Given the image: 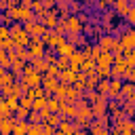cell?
<instances>
[{
    "mask_svg": "<svg viewBox=\"0 0 135 135\" xmlns=\"http://www.w3.org/2000/svg\"><path fill=\"white\" fill-rule=\"evenodd\" d=\"M19 105H21V108H27V110H32V105H34V99H30L27 95H21V97H19Z\"/></svg>",
    "mask_w": 135,
    "mask_h": 135,
    "instance_id": "obj_36",
    "label": "cell"
},
{
    "mask_svg": "<svg viewBox=\"0 0 135 135\" xmlns=\"http://www.w3.org/2000/svg\"><path fill=\"white\" fill-rule=\"evenodd\" d=\"M15 51H17V55H19L23 61H30V49H27V46H15Z\"/></svg>",
    "mask_w": 135,
    "mask_h": 135,
    "instance_id": "obj_33",
    "label": "cell"
},
{
    "mask_svg": "<svg viewBox=\"0 0 135 135\" xmlns=\"http://www.w3.org/2000/svg\"><path fill=\"white\" fill-rule=\"evenodd\" d=\"M27 131H30V120H17L13 135H27Z\"/></svg>",
    "mask_w": 135,
    "mask_h": 135,
    "instance_id": "obj_19",
    "label": "cell"
},
{
    "mask_svg": "<svg viewBox=\"0 0 135 135\" xmlns=\"http://www.w3.org/2000/svg\"><path fill=\"white\" fill-rule=\"evenodd\" d=\"M46 103H49V97H38V99H34L32 110H44V108H46Z\"/></svg>",
    "mask_w": 135,
    "mask_h": 135,
    "instance_id": "obj_31",
    "label": "cell"
},
{
    "mask_svg": "<svg viewBox=\"0 0 135 135\" xmlns=\"http://www.w3.org/2000/svg\"><path fill=\"white\" fill-rule=\"evenodd\" d=\"M55 32H57V34H65V32H68V23H65V19H59V21H57Z\"/></svg>",
    "mask_w": 135,
    "mask_h": 135,
    "instance_id": "obj_37",
    "label": "cell"
},
{
    "mask_svg": "<svg viewBox=\"0 0 135 135\" xmlns=\"http://www.w3.org/2000/svg\"><path fill=\"white\" fill-rule=\"evenodd\" d=\"M8 8V0H0V11H6Z\"/></svg>",
    "mask_w": 135,
    "mask_h": 135,
    "instance_id": "obj_50",
    "label": "cell"
},
{
    "mask_svg": "<svg viewBox=\"0 0 135 135\" xmlns=\"http://www.w3.org/2000/svg\"><path fill=\"white\" fill-rule=\"evenodd\" d=\"M30 99H38V97H46V89L40 84V86H30L27 93H25Z\"/></svg>",
    "mask_w": 135,
    "mask_h": 135,
    "instance_id": "obj_18",
    "label": "cell"
},
{
    "mask_svg": "<svg viewBox=\"0 0 135 135\" xmlns=\"http://www.w3.org/2000/svg\"><path fill=\"white\" fill-rule=\"evenodd\" d=\"M68 42H72L74 46H84L86 44V38L82 36V34H76V32H68Z\"/></svg>",
    "mask_w": 135,
    "mask_h": 135,
    "instance_id": "obj_17",
    "label": "cell"
},
{
    "mask_svg": "<svg viewBox=\"0 0 135 135\" xmlns=\"http://www.w3.org/2000/svg\"><path fill=\"white\" fill-rule=\"evenodd\" d=\"M127 70H129V65H127L124 57L114 59V63H112V68H110V78H122Z\"/></svg>",
    "mask_w": 135,
    "mask_h": 135,
    "instance_id": "obj_4",
    "label": "cell"
},
{
    "mask_svg": "<svg viewBox=\"0 0 135 135\" xmlns=\"http://www.w3.org/2000/svg\"><path fill=\"white\" fill-rule=\"evenodd\" d=\"M82 8V2L80 0H70V13H78Z\"/></svg>",
    "mask_w": 135,
    "mask_h": 135,
    "instance_id": "obj_41",
    "label": "cell"
},
{
    "mask_svg": "<svg viewBox=\"0 0 135 135\" xmlns=\"http://www.w3.org/2000/svg\"><path fill=\"white\" fill-rule=\"evenodd\" d=\"M133 135H135V129H133Z\"/></svg>",
    "mask_w": 135,
    "mask_h": 135,
    "instance_id": "obj_56",
    "label": "cell"
},
{
    "mask_svg": "<svg viewBox=\"0 0 135 135\" xmlns=\"http://www.w3.org/2000/svg\"><path fill=\"white\" fill-rule=\"evenodd\" d=\"M72 135H89V133H86V131H84V129H80V131H74V133H72Z\"/></svg>",
    "mask_w": 135,
    "mask_h": 135,
    "instance_id": "obj_51",
    "label": "cell"
},
{
    "mask_svg": "<svg viewBox=\"0 0 135 135\" xmlns=\"http://www.w3.org/2000/svg\"><path fill=\"white\" fill-rule=\"evenodd\" d=\"M57 68L59 70H68L70 68V57H57Z\"/></svg>",
    "mask_w": 135,
    "mask_h": 135,
    "instance_id": "obj_38",
    "label": "cell"
},
{
    "mask_svg": "<svg viewBox=\"0 0 135 135\" xmlns=\"http://www.w3.org/2000/svg\"><path fill=\"white\" fill-rule=\"evenodd\" d=\"M114 42H116V38L110 36V34H99V38H97V44H99L103 51H112Z\"/></svg>",
    "mask_w": 135,
    "mask_h": 135,
    "instance_id": "obj_15",
    "label": "cell"
},
{
    "mask_svg": "<svg viewBox=\"0 0 135 135\" xmlns=\"http://www.w3.org/2000/svg\"><path fill=\"white\" fill-rule=\"evenodd\" d=\"M127 21L131 23V25H135V8L131 6V11H129V15H127Z\"/></svg>",
    "mask_w": 135,
    "mask_h": 135,
    "instance_id": "obj_47",
    "label": "cell"
},
{
    "mask_svg": "<svg viewBox=\"0 0 135 135\" xmlns=\"http://www.w3.org/2000/svg\"><path fill=\"white\" fill-rule=\"evenodd\" d=\"M97 76L99 78H110V68H97Z\"/></svg>",
    "mask_w": 135,
    "mask_h": 135,
    "instance_id": "obj_45",
    "label": "cell"
},
{
    "mask_svg": "<svg viewBox=\"0 0 135 135\" xmlns=\"http://www.w3.org/2000/svg\"><path fill=\"white\" fill-rule=\"evenodd\" d=\"M19 2H21V0H19Z\"/></svg>",
    "mask_w": 135,
    "mask_h": 135,
    "instance_id": "obj_58",
    "label": "cell"
},
{
    "mask_svg": "<svg viewBox=\"0 0 135 135\" xmlns=\"http://www.w3.org/2000/svg\"><path fill=\"white\" fill-rule=\"evenodd\" d=\"M76 49H78V46H74L72 42H68V40H65L63 44H59V46L55 49V53H57L59 57H72V55L76 53Z\"/></svg>",
    "mask_w": 135,
    "mask_h": 135,
    "instance_id": "obj_10",
    "label": "cell"
},
{
    "mask_svg": "<svg viewBox=\"0 0 135 135\" xmlns=\"http://www.w3.org/2000/svg\"><path fill=\"white\" fill-rule=\"evenodd\" d=\"M46 32H49V27L36 21V25H34V30H32V36H38V38H42V36L46 34Z\"/></svg>",
    "mask_w": 135,
    "mask_h": 135,
    "instance_id": "obj_27",
    "label": "cell"
},
{
    "mask_svg": "<svg viewBox=\"0 0 135 135\" xmlns=\"http://www.w3.org/2000/svg\"><path fill=\"white\" fill-rule=\"evenodd\" d=\"M55 127H51V124H46V122H42V135H55Z\"/></svg>",
    "mask_w": 135,
    "mask_h": 135,
    "instance_id": "obj_44",
    "label": "cell"
},
{
    "mask_svg": "<svg viewBox=\"0 0 135 135\" xmlns=\"http://www.w3.org/2000/svg\"><path fill=\"white\" fill-rule=\"evenodd\" d=\"M32 2H34V0H21V2H19V6H25V8H32Z\"/></svg>",
    "mask_w": 135,
    "mask_h": 135,
    "instance_id": "obj_49",
    "label": "cell"
},
{
    "mask_svg": "<svg viewBox=\"0 0 135 135\" xmlns=\"http://www.w3.org/2000/svg\"><path fill=\"white\" fill-rule=\"evenodd\" d=\"M105 135H112V133H105Z\"/></svg>",
    "mask_w": 135,
    "mask_h": 135,
    "instance_id": "obj_55",
    "label": "cell"
},
{
    "mask_svg": "<svg viewBox=\"0 0 135 135\" xmlns=\"http://www.w3.org/2000/svg\"><path fill=\"white\" fill-rule=\"evenodd\" d=\"M122 49H135V25H129L120 36H118Z\"/></svg>",
    "mask_w": 135,
    "mask_h": 135,
    "instance_id": "obj_1",
    "label": "cell"
},
{
    "mask_svg": "<svg viewBox=\"0 0 135 135\" xmlns=\"http://www.w3.org/2000/svg\"><path fill=\"white\" fill-rule=\"evenodd\" d=\"M97 91H99V95H108V91H110V78H99Z\"/></svg>",
    "mask_w": 135,
    "mask_h": 135,
    "instance_id": "obj_25",
    "label": "cell"
},
{
    "mask_svg": "<svg viewBox=\"0 0 135 135\" xmlns=\"http://www.w3.org/2000/svg\"><path fill=\"white\" fill-rule=\"evenodd\" d=\"M27 120H30V122H44V120H42V116H40V110H32Z\"/></svg>",
    "mask_w": 135,
    "mask_h": 135,
    "instance_id": "obj_39",
    "label": "cell"
},
{
    "mask_svg": "<svg viewBox=\"0 0 135 135\" xmlns=\"http://www.w3.org/2000/svg\"><path fill=\"white\" fill-rule=\"evenodd\" d=\"M133 93H135V84H133V82H127V80H124V82H122V86H120V95H122L124 99H129V97H131Z\"/></svg>",
    "mask_w": 135,
    "mask_h": 135,
    "instance_id": "obj_21",
    "label": "cell"
},
{
    "mask_svg": "<svg viewBox=\"0 0 135 135\" xmlns=\"http://www.w3.org/2000/svg\"><path fill=\"white\" fill-rule=\"evenodd\" d=\"M13 82H17V78H15L13 70H6V72L0 76V89H2V86H6V84H13Z\"/></svg>",
    "mask_w": 135,
    "mask_h": 135,
    "instance_id": "obj_20",
    "label": "cell"
},
{
    "mask_svg": "<svg viewBox=\"0 0 135 135\" xmlns=\"http://www.w3.org/2000/svg\"><path fill=\"white\" fill-rule=\"evenodd\" d=\"M15 122H17V118H15V114H8V116H4V118H0V133H2V135H13V129H15Z\"/></svg>",
    "mask_w": 135,
    "mask_h": 135,
    "instance_id": "obj_5",
    "label": "cell"
},
{
    "mask_svg": "<svg viewBox=\"0 0 135 135\" xmlns=\"http://www.w3.org/2000/svg\"><path fill=\"white\" fill-rule=\"evenodd\" d=\"M55 135H65V133H61V131H59V129H57V131H55Z\"/></svg>",
    "mask_w": 135,
    "mask_h": 135,
    "instance_id": "obj_53",
    "label": "cell"
},
{
    "mask_svg": "<svg viewBox=\"0 0 135 135\" xmlns=\"http://www.w3.org/2000/svg\"><path fill=\"white\" fill-rule=\"evenodd\" d=\"M82 72H84V74H93V72H97V61H95V59H84V63H82Z\"/></svg>",
    "mask_w": 135,
    "mask_h": 135,
    "instance_id": "obj_23",
    "label": "cell"
},
{
    "mask_svg": "<svg viewBox=\"0 0 135 135\" xmlns=\"http://www.w3.org/2000/svg\"><path fill=\"white\" fill-rule=\"evenodd\" d=\"M59 68H57V63H49V70H46V74L49 76H59Z\"/></svg>",
    "mask_w": 135,
    "mask_h": 135,
    "instance_id": "obj_43",
    "label": "cell"
},
{
    "mask_svg": "<svg viewBox=\"0 0 135 135\" xmlns=\"http://www.w3.org/2000/svg\"><path fill=\"white\" fill-rule=\"evenodd\" d=\"M59 0H42V4H44V8H53L55 4H57Z\"/></svg>",
    "mask_w": 135,
    "mask_h": 135,
    "instance_id": "obj_48",
    "label": "cell"
},
{
    "mask_svg": "<svg viewBox=\"0 0 135 135\" xmlns=\"http://www.w3.org/2000/svg\"><path fill=\"white\" fill-rule=\"evenodd\" d=\"M68 86H70V84L59 82V84H57V89L53 91V95H55V97H59V99H65V95H68Z\"/></svg>",
    "mask_w": 135,
    "mask_h": 135,
    "instance_id": "obj_26",
    "label": "cell"
},
{
    "mask_svg": "<svg viewBox=\"0 0 135 135\" xmlns=\"http://www.w3.org/2000/svg\"><path fill=\"white\" fill-rule=\"evenodd\" d=\"M120 86H122V78H110V91H108V97L124 103L127 99L120 95Z\"/></svg>",
    "mask_w": 135,
    "mask_h": 135,
    "instance_id": "obj_2",
    "label": "cell"
},
{
    "mask_svg": "<svg viewBox=\"0 0 135 135\" xmlns=\"http://www.w3.org/2000/svg\"><path fill=\"white\" fill-rule=\"evenodd\" d=\"M108 101H110L108 95H99V99H97L95 103H91V108H93V116H95V118H101L103 114H108Z\"/></svg>",
    "mask_w": 135,
    "mask_h": 135,
    "instance_id": "obj_3",
    "label": "cell"
},
{
    "mask_svg": "<svg viewBox=\"0 0 135 135\" xmlns=\"http://www.w3.org/2000/svg\"><path fill=\"white\" fill-rule=\"evenodd\" d=\"M27 86H40L42 84V74L40 72H32V74H23V78H21Z\"/></svg>",
    "mask_w": 135,
    "mask_h": 135,
    "instance_id": "obj_13",
    "label": "cell"
},
{
    "mask_svg": "<svg viewBox=\"0 0 135 135\" xmlns=\"http://www.w3.org/2000/svg\"><path fill=\"white\" fill-rule=\"evenodd\" d=\"M112 2H114V0H97V8H101V11H103V8H108Z\"/></svg>",
    "mask_w": 135,
    "mask_h": 135,
    "instance_id": "obj_46",
    "label": "cell"
},
{
    "mask_svg": "<svg viewBox=\"0 0 135 135\" xmlns=\"http://www.w3.org/2000/svg\"><path fill=\"white\" fill-rule=\"evenodd\" d=\"M59 103H61V99H59V97H55V95H51V97H49L46 108H49L51 112H59Z\"/></svg>",
    "mask_w": 135,
    "mask_h": 135,
    "instance_id": "obj_28",
    "label": "cell"
},
{
    "mask_svg": "<svg viewBox=\"0 0 135 135\" xmlns=\"http://www.w3.org/2000/svg\"><path fill=\"white\" fill-rule=\"evenodd\" d=\"M133 84H135V82H133Z\"/></svg>",
    "mask_w": 135,
    "mask_h": 135,
    "instance_id": "obj_59",
    "label": "cell"
},
{
    "mask_svg": "<svg viewBox=\"0 0 135 135\" xmlns=\"http://www.w3.org/2000/svg\"><path fill=\"white\" fill-rule=\"evenodd\" d=\"M4 72H6V68H2V65H0V76H2Z\"/></svg>",
    "mask_w": 135,
    "mask_h": 135,
    "instance_id": "obj_52",
    "label": "cell"
},
{
    "mask_svg": "<svg viewBox=\"0 0 135 135\" xmlns=\"http://www.w3.org/2000/svg\"><path fill=\"white\" fill-rule=\"evenodd\" d=\"M59 114H61L63 118L74 120V116H76V105L70 103V101H65V99H61V103H59Z\"/></svg>",
    "mask_w": 135,
    "mask_h": 135,
    "instance_id": "obj_7",
    "label": "cell"
},
{
    "mask_svg": "<svg viewBox=\"0 0 135 135\" xmlns=\"http://www.w3.org/2000/svg\"><path fill=\"white\" fill-rule=\"evenodd\" d=\"M97 84H99V76H97V72H93V74H86V91H93V89H97Z\"/></svg>",
    "mask_w": 135,
    "mask_h": 135,
    "instance_id": "obj_22",
    "label": "cell"
},
{
    "mask_svg": "<svg viewBox=\"0 0 135 135\" xmlns=\"http://www.w3.org/2000/svg\"><path fill=\"white\" fill-rule=\"evenodd\" d=\"M95 61H97V68H112L114 55H112V51H101V55H99Z\"/></svg>",
    "mask_w": 135,
    "mask_h": 135,
    "instance_id": "obj_11",
    "label": "cell"
},
{
    "mask_svg": "<svg viewBox=\"0 0 135 135\" xmlns=\"http://www.w3.org/2000/svg\"><path fill=\"white\" fill-rule=\"evenodd\" d=\"M30 63H32V65H34V70H36V72H40V74H46V70H49V61H46L44 57H34Z\"/></svg>",
    "mask_w": 135,
    "mask_h": 135,
    "instance_id": "obj_16",
    "label": "cell"
},
{
    "mask_svg": "<svg viewBox=\"0 0 135 135\" xmlns=\"http://www.w3.org/2000/svg\"><path fill=\"white\" fill-rule=\"evenodd\" d=\"M57 84H59V78H57V76L42 74V86L46 89V97H51V95H53V91L57 89Z\"/></svg>",
    "mask_w": 135,
    "mask_h": 135,
    "instance_id": "obj_6",
    "label": "cell"
},
{
    "mask_svg": "<svg viewBox=\"0 0 135 135\" xmlns=\"http://www.w3.org/2000/svg\"><path fill=\"white\" fill-rule=\"evenodd\" d=\"M127 82H135V68H129L127 72H124V76H122Z\"/></svg>",
    "mask_w": 135,
    "mask_h": 135,
    "instance_id": "obj_42",
    "label": "cell"
},
{
    "mask_svg": "<svg viewBox=\"0 0 135 135\" xmlns=\"http://www.w3.org/2000/svg\"><path fill=\"white\" fill-rule=\"evenodd\" d=\"M32 11H34V13H44L46 8H44L42 0H34V2H32Z\"/></svg>",
    "mask_w": 135,
    "mask_h": 135,
    "instance_id": "obj_40",
    "label": "cell"
},
{
    "mask_svg": "<svg viewBox=\"0 0 135 135\" xmlns=\"http://www.w3.org/2000/svg\"><path fill=\"white\" fill-rule=\"evenodd\" d=\"M0 25H2V23H0Z\"/></svg>",
    "mask_w": 135,
    "mask_h": 135,
    "instance_id": "obj_57",
    "label": "cell"
},
{
    "mask_svg": "<svg viewBox=\"0 0 135 135\" xmlns=\"http://www.w3.org/2000/svg\"><path fill=\"white\" fill-rule=\"evenodd\" d=\"M15 46H17V44H15L13 38H2V40H0V49H2V51H13Z\"/></svg>",
    "mask_w": 135,
    "mask_h": 135,
    "instance_id": "obj_29",
    "label": "cell"
},
{
    "mask_svg": "<svg viewBox=\"0 0 135 135\" xmlns=\"http://www.w3.org/2000/svg\"><path fill=\"white\" fill-rule=\"evenodd\" d=\"M76 76H78V72H74V70L68 68V70H61L57 78H59V82H63V84H74V82H76Z\"/></svg>",
    "mask_w": 135,
    "mask_h": 135,
    "instance_id": "obj_12",
    "label": "cell"
},
{
    "mask_svg": "<svg viewBox=\"0 0 135 135\" xmlns=\"http://www.w3.org/2000/svg\"><path fill=\"white\" fill-rule=\"evenodd\" d=\"M112 6H114V11H116L120 17H127L129 11H131V2H129V0H114Z\"/></svg>",
    "mask_w": 135,
    "mask_h": 135,
    "instance_id": "obj_14",
    "label": "cell"
},
{
    "mask_svg": "<svg viewBox=\"0 0 135 135\" xmlns=\"http://www.w3.org/2000/svg\"><path fill=\"white\" fill-rule=\"evenodd\" d=\"M89 135H97V133H91V131H89Z\"/></svg>",
    "mask_w": 135,
    "mask_h": 135,
    "instance_id": "obj_54",
    "label": "cell"
},
{
    "mask_svg": "<svg viewBox=\"0 0 135 135\" xmlns=\"http://www.w3.org/2000/svg\"><path fill=\"white\" fill-rule=\"evenodd\" d=\"M30 112H32V110H27V108H21V105H19V110L15 112V118H17V120H27V118H30Z\"/></svg>",
    "mask_w": 135,
    "mask_h": 135,
    "instance_id": "obj_32",
    "label": "cell"
},
{
    "mask_svg": "<svg viewBox=\"0 0 135 135\" xmlns=\"http://www.w3.org/2000/svg\"><path fill=\"white\" fill-rule=\"evenodd\" d=\"M61 118H63V116H61V114H59V112H51V116H49V118H46V120H44V122H46V124H51V127H55V129H57V127H59V122H61Z\"/></svg>",
    "mask_w": 135,
    "mask_h": 135,
    "instance_id": "obj_24",
    "label": "cell"
},
{
    "mask_svg": "<svg viewBox=\"0 0 135 135\" xmlns=\"http://www.w3.org/2000/svg\"><path fill=\"white\" fill-rule=\"evenodd\" d=\"M30 135H42V122H30Z\"/></svg>",
    "mask_w": 135,
    "mask_h": 135,
    "instance_id": "obj_35",
    "label": "cell"
},
{
    "mask_svg": "<svg viewBox=\"0 0 135 135\" xmlns=\"http://www.w3.org/2000/svg\"><path fill=\"white\" fill-rule=\"evenodd\" d=\"M82 63H84V55L80 49H76V53L70 57V70L74 72H82Z\"/></svg>",
    "mask_w": 135,
    "mask_h": 135,
    "instance_id": "obj_9",
    "label": "cell"
},
{
    "mask_svg": "<svg viewBox=\"0 0 135 135\" xmlns=\"http://www.w3.org/2000/svg\"><path fill=\"white\" fill-rule=\"evenodd\" d=\"M65 23H68V32H76V34H80V32L84 30V23L80 21L78 15H70V17L65 19Z\"/></svg>",
    "mask_w": 135,
    "mask_h": 135,
    "instance_id": "obj_8",
    "label": "cell"
},
{
    "mask_svg": "<svg viewBox=\"0 0 135 135\" xmlns=\"http://www.w3.org/2000/svg\"><path fill=\"white\" fill-rule=\"evenodd\" d=\"M6 103H8V110L15 114L19 110V97H6Z\"/></svg>",
    "mask_w": 135,
    "mask_h": 135,
    "instance_id": "obj_34",
    "label": "cell"
},
{
    "mask_svg": "<svg viewBox=\"0 0 135 135\" xmlns=\"http://www.w3.org/2000/svg\"><path fill=\"white\" fill-rule=\"evenodd\" d=\"M84 99H86L89 103H95V101L99 99V91H97V89H93V91H84Z\"/></svg>",
    "mask_w": 135,
    "mask_h": 135,
    "instance_id": "obj_30",
    "label": "cell"
}]
</instances>
